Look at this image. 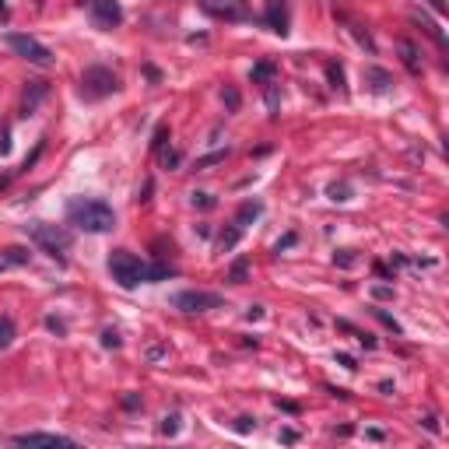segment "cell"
<instances>
[{
  "label": "cell",
  "instance_id": "obj_30",
  "mask_svg": "<svg viewBox=\"0 0 449 449\" xmlns=\"http://www.w3.org/2000/svg\"><path fill=\"white\" fill-rule=\"evenodd\" d=\"M102 344H106V348H120V334H116V330H106V334H102Z\"/></svg>",
  "mask_w": 449,
  "mask_h": 449
},
{
  "label": "cell",
  "instance_id": "obj_11",
  "mask_svg": "<svg viewBox=\"0 0 449 449\" xmlns=\"http://www.w3.org/2000/svg\"><path fill=\"white\" fill-rule=\"evenodd\" d=\"M46 92H50L46 81H29V88H25V95H22V116H32V113L39 109V102L46 99Z\"/></svg>",
  "mask_w": 449,
  "mask_h": 449
},
{
  "label": "cell",
  "instance_id": "obj_32",
  "mask_svg": "<svg viewBox=\"0 0 449 449\" xmlns=\"http://www.w3.org/2000/svg\"><path fill=\"white\" fill-rule=\"evenodd\" d=\"M193 204H197V207H214L211 193H193Z\"/></svg>",
  "mask_w": 449,
  "mask_h": 449
},
{
  "label": "cell",
  "instance_id": "obj_36",
  "mask_svg": "<svg viewBox=\"0 0 449 449\" xmlns=\"http://www.w3.org/2000/svg\"><path fill=\"white\" fill-rule=\"evenodd\" d=\"M264 316V309L260 306H250V313H246V320H260Z\"/></svg>",
  "mask_w": 449,
  "mask_h": 449
},
{
  "label": "cell",
  "instance_id": "obj_33",
  "mask_svg": "<svg viewBox=\"0 0 449 449\" xmlns=\"http://www.w3.org/2000/svg\"><path fill=\"white\" fill-rule=\"evenodd\" d=\"M236 432H243V435L253 432V418H239V421H236Z\"/></svg>",
  "mask_w": 449,
  "mask_h": 449
},
{
  "label": "cell",
  "instance_id": "obj_34",
  "mask_svg": "<svg viewBox=\"0 0 449 449\" xmlns=\"http://www.w3.org/2000/svg\"><path fill=\"white\" fill-rule=\"evenodd\" d=\"M376 299H393V288H386V285H379V288H376Z\"/></svg>",
  "mask_w": 449,
  "mask_h": 449
},
{
  "label": "cell",
  "instance_id": "obj_18",
  "mask_svg": "<svg viewBox=\"0 0 449 449\" xmlns=\"http://www.w3.org/2000/svg\"><path fill=\"white\" fill-rule=\"evenodd\" d=\"M176 271L169 267V264H155V267H148V274H144V281H165V278H172Z\"/></svg>",
  "mask_w": 449,
  "mask_h": 449
},
{
  "label": "cell",
  "instance_id": "obj_21",
  "mask_svg": "<svg viewBox=\"0 0 449 449\" xmlns=\"http://www.w3.org/2000/svg\"><path fill=\"white\" fill-rule=\"evenodd\" d=\"M224 158H229V151H214V155H204V158H197V165H193V169H211V165H221Z\"/></svg>",
  "mask_w": 449,
  "mask_h": 449
},
{
  "label": "cell",
  "instance_id": "obj_22",
  "mask_svg": "<svg viewBox=\"0 0 449 449\" xmlns=\"http://www.w3.org/2000/svg\"><path fill=\"white\" fill-rule=\"evenodd\" d=\"M271 78H274V64H257V67H253V81L271 85Z\"/></svg>",
  "mask_w": 449,
  "mask_h": 449
},
{
  "label": "cell",
  "instance_id": "obj_17",
  "mask_svg": "<svg viewBox=\"0 0 449 449\" xmlns=\"http://www.w3.org/2000/svg\"><path fill=\"white\" fill-rule=\"evenodd\" d=\"M11 341H15V323L11 316H0V348H11Z\"/></svg>",
  "mask_w": 449,
  "mask_h": 449
},
{
  "label": "cell",
  "instance_id": "obj_15",
  "mask_svg": "<svg viewBox=\"0 0 449 449\" xmlns=\"http://www.w3.org/2000/svg\"><path fill=\"white\" fill-rule=\"evenodd\" d=\"M414 22H418V25H421V29H425V32L435 39V46H439V50H446V36H442V29H439L432 18H425V15H414Z\"/></svg>",
  "mask_w": 449,
  "mask_h": 449
},
{
  "label": "cell",
  "instance_id": "obj_16",
  "mask_svg": "<svg viewBox=\"0 0 449 449\" xmlns=\"http://www.w3.org/2000/svg\"><path fill=\"white\" fill-rule=\"evenodd\" d=\"M239 236H243V229H239V224H232V229H224V232L218 236V246H221V250H232V246L239 243Z\"/></svg>",
  "mask_w": 449,
  "mask_h": 449
},
{
  "label": "cell",
  "instance_id": "obj_28",
  "mask_svg": "<svg viewBox=\"0 0 449 449\" xmlns=\"http://www.w3.org/2000/svg\"><path fill=\"white\" fill-rule=\"evenodd\" d=\"M120 404H123V411H137L141 407V393H127Z\"/></svg>",
  "mask_w": 449,
  "mask_h": 449
},
{
  "label": "cell",
  "instance_id": "obj_9",
  "mask_svg": "<svg viewBox=\"0 0 449 449\" xmlns=\"http://www.w3.org/2000/svg\"><path fill=\"white\" fill-rule=\"evenodd\" d=\"M15 446H74V439L67 435H57V432H22L15 435Z\"/></svg>",
  "mask_w": 449,
  "mask_h": 449
},
{
  "label": "cell",
  "instance_id": "obj_27",
  "mask_svg": "<svg viewBox=\"0 0 449 449\" xmlns=\"http://www.w3.org/2000/svg\"><path fill=\"white\" fill-rule=\"evenodd\" d=\"M334 264H341V267H351V264H355V250H341V253L334 257Z\"/></svg>",
  "mask_w": 449,
  "mask_h": 449
},
{
  "label": "cell",
  "instance_id": "obj_4",
  "mask_svg": "<svg viewBox=\"0 0 449 449\" xmlns=\"http://www.w3.org/2000/svg\"><path fill=\"white\" fill-rule=\"evenodd\" d=\"M120 88V81H116V74L109 71V67H88L85 74H81V95L85 99H106V95H113Z\"/></svg>",
  "mask_w": 449,
  "mask_h": 449
},
{
  "label": "cell",
  "instance_id": "obj_5",
  "mask_svg": "<svg viewBox=\"0 0 449 449\" xmlns=\"http://www.w3.org/2000/svg\"><path fill=\"white\" fill-rule=\"evenodd\" d=\"M8 46H11L22 60H29V64H36V67H53V53H50L39 39H32V36L11 32V36H8Z\"/></svg>",
  "mask_w": 449,
  "mask_h": 449
},
{
  "label": "cell",
  "instance_id": "obj_29",
  "mask_svg": "<svg viewBox=\"0 0 449 449\" xmlns=\"http://www.w3.org/2000/svg\"><path fill=\"white\" fill-rule=\"evenodd\" d=\"M330 200H348V186L344 183H334L330 186Z\"/></svg>",
  "mask_w": 449,
  "mask_h": 449
},
{
  "label": "cell",
  "instance_id": "obj_10",
  "mask_svg": "<svg viewBox=\"0 0 449 449\" xmlns=\"http://www.w3.org/2000/svg\"><path fill=\"white\" fill-rule=\"evenodd\" d=\"M267 29L278 36L288 32V4L285 0H267Z\"/></svg>",
  "mask_w": 449,
  "mask_h": 449
},
{
  "label": "cell",
  "instance_id": "obj_13",
  "mask_svg": "<svg viewBox=\"0 0 449 449\" xmlns=\"http://www.w3.org/2000/svg\"><path fill=\"white\" fill-rule=\"evenodd\" d=\"M365 81H369L372 92H390V85H393V78L379 67H365Z\"/></svg>",
  "mask_w": 449,
  "mask_h": 449
},
{
  "label": "cell",
  "instance_id": "obj_24",
  "mask_svg": "<svg viewBox=\"0 0 449 449\" xmlns=\"http://www.w3.org/2000/svg\"><path fill=\"white\" fill-rule=\"evenodd\" d=\"M158 158H162V165H165V169H176V165H179V151H176V148H169V151L162 148V151H158Z\"/></svg>",
  "mask_w": 449,
  "mask_h": 449
},
{
  "label": "cell",
  "instance_id": "obj_20",
  "mask_svg": "<svg viewBox=\"0 0 449 449\" xmlns=\"http://www.w3.org/2000/svg\"><path fill=\"white\" fill-rule=\"evenodd\" d=\"M327 78H330V85L337 88V92H344L348 85H344V71H341V64H327Z\"/></svg>",
  "mask_w": 449,
  "mask_h": 449
},
{
  "label": "cell",
  "instance_id": "obj_23",
  "mask_svg": "<svg viewBox=\"0 0 449 449\" xmlns=\"http://www.w3.org/2000/svg\"><path fill=\"white\" fill-rule=\"evenodd\" d=\"M246 271H250V264H246V260H236V264H232V274H229V281L243 285V281H246Z\"/></svg>",
  "mask_w": 449,
  "mask_h": 449
},
{
  "label": "cell",
  "instance_id": "obj_31",
  "mask_svg": "<svg viewBox=\"0 0 449 449\" xmlns=\"http://www.w3.org/2000/svg\"><path fill=\"white\" fill-rule=\"evenodd\" d=\"M224 102H229V109H239V92L236 88H224Z\"/></svg>",
  "mask_w": 449,
  "mask_h": 449
},
{
  "label": "cell",
  "instance_id": "obj_6",
  "mask_svg": "<svg viewBox=\"0 0 449 449\" xmlns=\"http://www.w3.org/2000/svg\"><path fill=\"white\" fill-rule=\"evenodd\" d=\"M92 25L95 29H102V32H109V29H116L120 22H123V8H120V0H92Z\"/></svg>",
  "mask_w": 449,
  "mask_h": 449
},
{
  "label": "cell",
  "instance_id": "obj_8",
  "mask_svg": "<svg viewBox=\"0 0 449 449\" xmlns=\"http://www.w3.org/2000/svg\"><path fill=\"white\" fill-rule=\"evenodd\" d=\"M200 8L214 18H224V22H239L246 18V4L243 0H200Z\"/></svg>",
  "mask_w": 449,
  "mask_h": 449
},
{
  "label": "cell",
  "instance_id": "obj_19",
  "mask_svg": "<svg viewBox=\"0 0 449 449\" xmlns=\"http://www.w3.org/2000/svg\"><path fill=\"white\" fill-rule=\"evenodd\" d=\"M158 432H162V435H169V439H172V435H179V414H176V411H172V414H165V418H162V425H158Z\"/></svg>",
  "mask_w": 449,
  "mask_h": 449
},
{
  "label": "cell",
  "instance_id": "obj_3",
  "mask_svg": "<svg viewBox=\"0 0 449 449\" xmlns=\"http://www.w3.org/2000/svg\"><path fill=\"white\" fill-rule=\"evenodd\" d=\"M109 274H113V281H116L120 288H137V285L144 281L148 267H144V260L134 257L130 250H113V253H109Z\"/></svg>",
  "mask_w": 449,
  "mask_h": 449
},
{
  "label": "cell",
  "instance_id": "obj_37",
  "mask_svg": "<svg viewBox=\"0 0 449 449\" xmlns=\"http://www.w3.org/2000/svg\"><path fill=\"white\" fill-rule=\"evenodd\" d=\"M46 327H50V330H57V334H64V323H60V320H53V316L46 320Z\"/></svg>",
  "mask_w": 449,
  "mask_h": 449
},
{
  "label": "cell",
  "instance_id": "obj_35",
  "mask_svg": "<svg viewBox=\"0 0 449 449\" xmlns=\"http://www.w3.org/2000/svg\"><path fill=\"white\" fill-rule=\"evenodd\" d=\"M337 362H341V365H344V369H358V365H355V358H351V355H337Z\"/></svg>",
  "mask_w": 449,
  "mask_h": 449
},
{
  "label": "cell",
  "instance_id": "obj_26",
  "mask_svg": "<svg viewBox=\"0 0 449 449\" xmlns=\"http://www.w3.org/2000/svg\"><path fill=\"white\" fill-rule=\"evenodd\" d=\"M8 264H29V253H25L22 246H11V250H8Z\"/></svg>",
  "mask_w": 449,
  "mask_h": 449
},
{
  "label": "cell",
  "instance_id": "obj_14",
  "mask_svg": "<svg viewBox=\"0 0 449 449\" xmlns=\"http://www.w3.org/2000/svg\"><path fill=\"white\" fill-rule=\"evenodd\" d=\"M264 214V204H257V200H246L243 207H239V214H236V224H239V229H246V224L250 221H257Z\"/></svg>",
  "mask_w": 449,
  "mask_h": 449
},
{
  "label": "cell",
  "instance_id": "obj_12",
  "mask_svg": "<svg viewBox=\"0 0 449 449\" xmlns=\"http://www.w3.org/2000/svg\"><path fill=\"white\" fill-rule=\"evenodd\" d=\"M397 50H400V60H404V67H407L411 74H421V60H418V50H414V43H411V39H400V43H397Z\"/></svg>",
  "mask_w": 449,
  "mask_h": 449
},
{
  "label": "cell",
  "instance_id": "obj_25",
  "mask_svg": "<svg viewBox=\"0 0 449 449\" xmlns=\"http://www.w3.org/2000/svg\"><path fill=\"white\" fill-rule=\"evenodd\" d=\"M165 137H169V127H158V130H155V141H151V151H155V155L165 148Z\"/></svg>",
  "mask_w": 449,
  "mask_h": 449
},
{
  "label": "cell",
  "instance_id": "obj_2",
  "mask_svg": "<svg viewBox=\"0 0 449 449\" xmlns=\"http://www.w3.org/2000/svg\"><path fill=\"white\" fill-rule=\"evenodd\" d=\"M25 232H29V239L39 243L53 260L64 264V253L71 250V232H67V229H60V224H46V221H32V224H25Z\"/></svg>",
  "mask_w": 449,
  "mask_h": 449
},
{
  "label": "cell",
  "instance_id": "obj_1",
  "mask_svg": "<svg viewBox=\"0 0 449 449\" xmlns=\"http://www.w3.org/2000/svg\"><path fill=\"white\" fill-rule=\"evenodd\" d=\"M67 221L78 224L81 232H113L116 224V214L106 200H95V197H74L67 204Z\"/></svg>",
  "mask_w": 449,
  "mask_h": 449
},
{
  "label": "cell",
  "instance_id": "obj_7",
  "mask_svg": "<svg viewBox=\"0 0 449 449\" xmlns=\"http://www.w3.org/2000/svg\"><path fill=\"white\" fill-rule=\"evenodd\" d=\"M172 306L183 313H207V309H218L221 299L211 292H179V295H172Z\"/></svg>",
  "mask_w": 449,
  "mask_h": 449
}]
</instances>
